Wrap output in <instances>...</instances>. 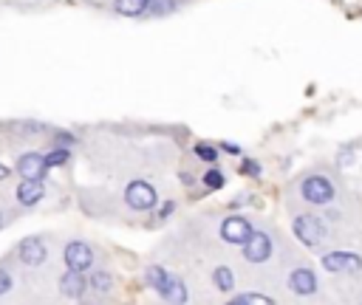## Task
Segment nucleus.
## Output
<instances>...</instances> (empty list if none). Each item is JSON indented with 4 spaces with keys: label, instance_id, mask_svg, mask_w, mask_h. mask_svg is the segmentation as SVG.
I'll return each mask as SVG.
<instances>
[{
    "label": "nucleus",
    "instance_id": "nucleus-1",
    "mask_svg": "<svg viewBox=\"0 0 362 305\" xmlns=\"http://www.w3.org/2000/svg\"><path fill=\"white\" fill-rule=\"evenodd\" d=\"M300 192H303V198H305L308 203H317V206H325V203L334 201V184H331L328 178H322V175L305 178V181L300 184Z\"/></svg>",
    "mask_w": 362,
    "mask_h": 305
},
{
    "label": "nucleus",
    "instance_id": "nucleus-2",
    "mask_svg": "<svg viewBox=\"0 0 362 305\" xmlns=\"http://www.w3.org/2000/svg\"><path fill=\"white\" fill-rule=\"evenodd\" d=\"M124 201H127V206H130V209L147 212V209H153V206H156L158 195H156L153 184H147V181H130V184H127V189H124Z\"/></svg>",
    "mask_w": 362,
    "mask_h": 305
},
{
    "label": "nucleus",
    "instance_id": "nucleus-3",
    "mask_svg": "<svg viewBox=\"0 0 362 305\" xmlns=\"http://www.w3.org/2000/svg\"><path fill=\"white\" fill-rule=\"evenodd\" d=\"M291 229H294L297 240L305 243V246H317L322 240V234H325V226H322V220L317 215H297L291 220Z\"/></svg>",
    "mask_w": 362,
    "mask_h": 305
},
{
    "label": "nucleus",
    "instance_id": "nucleus-4",
    "mask_svg": "<svg viewBox=\"0 0 362 305\" xmlns=\"http://www.w3.org/2000/svg\"><path fill=\"white\" fill-rule=\"evenodd\" d=\"M221 237L226 240V243H232V246H243L249 237H252V226H249V220L246 217H240V215H232V217H226L223 223H221Z\"/></svg>",
    "mask_w": 362,
    "mask_h": 305
},
{
    "label": "nucleus",
    "instance_id": "nucleus-5",
    "mask_svg": "<svg viewBox=\"0 0 362 305\" xmlns=\"http://www.w3.org/2000/svg\"><path fill=\"white\" fill-rule=\"evenodd\" d=\"M65 263H68V268H76V271H88L90 265H93V251H90V246L88 243H82V240H71L68 246H65Z\"/></svg>",
    "mask_w": 362,
    "mask_h": 305
},
{
    "label": "nucleus",
    "instance_id": "nucleus-6",
    "mask_svg": "<svg viewBox=\"0 0 362 305\" xmlns=\"http://www.w3.org/2000/svg\"><path fill=\"white\" fill-rule=\"evenodd\" d=\"M322 268L325 271H359L362 268V257L359 254H351V251H331L322 257Z\"/></svg>",
    "mask_w": 362,
    "mask_h": 305
},
{
    "label": "nucleus",
    "instance_id": "nucleus-7",
    "mask_svg": "<svg viewBox=\"0 0 362 305\" xmlns=\"http://www.w3.org/2000/svg\"><path fill=\"white\" fill-rule=\"evenodd\" d=\"M45 169H48V161H45V155H40V152H25V155L17 158V172H20L23 178H37V181H42Z\"/></svg>",
    "mask_w": 362,
    "mask_h": 305
},
{
    "label": "nucleus",
    "instance_id": "nucleus-8",
    "mask_svg": "<svg viewBox=\"0 0 362 305\" xmlns=\"http://www.w3.org/2000/svg\"><path fill=\"white\" fill-rule=\"evenodd\" d=\"M243 254H246V260H252V263H263V260L272 254V240H269L263 232H252V237L243 243Z\"/></svg>",
    "mask_w": 362,
    "mask_h": 305
},
{
    "label": "nucleus",
    "instance_id": "nucleus-9",
    "mask_svg": "<svg viewBox=\"0 0 362 305\" xmlns=\"http://www.w3.org/2000/svg\"><path fill=\"white\" fill-rule=\"evenodd\" d=\"M17 257H20V263H25V265H40V263L45 260V243H42L40 237H25V240L20 243V249H17Z\"/></svg>",
    "mask_w": 362,
    "mask_h": 305
},
{
    "label": "nucleus",
    "instance_id": "nucleus-10",
    "mask_svg": "<svg viewBox=\"0 0 362 305\" xmlns=\"http://www.w3.org/2000/svg\"><path fill=\"white\" fill-rule=\"evenodd\" d=\"M88 285H90V282H88V280L82 277V271H76V268H68V271L59 277V288H62V294L71 297V299H79Z\"/></svg>",
    "mask_w": 362,
    "mask_h": 305
},
{
    "label": "nucleus",
    "instance_id": "nucleus-11",
    "mask_svg": "<svg viewBox=\"0 0 362 305\" xmlns=\"http://www.w3.org/2000/svg\"><path fill=\"white\" fill-rule=\"evenodd\" d=\"M42 195H45V189H42V181H37V178H23V181L17 184V201H20L23 206L40 203Z\"/></svg>",
    "mask_w": 362,
    "mask_h": 305
},
{
    "label": "nucleus",
    "instance_id": "nucleus-12",
    "mask_svg": "<svg viewBox=\"0 0 362 305\" xmlns=\"http://www.w3.org/2000/svg\"><path fill=\"white\" fill-rule=\"evenodd\" d=\"M288 285H291V291H297V294H314V291H317V277H314L311 268H294V271L288 274Z\"/></svg>",
    "mask_w": 362,
    "mask_h": 305
},
{
    "label": "nucleus",
    "instance_id": "nucleus-13",
    "mask_svg": "<svg viewBox=\"0 0 362 305\" xmlns=\"http://www.w3.org/2000/svg\"><path fill=\"white\" fill-rule=\"evenodd\" d=\"M161 297H164L167 302H184V299H187V288H184V282H181L178 277H173V274H170V280H167V285H164Z\"/></svg>",
    "mask_w": 362,
    "mask_h": 305
},
{
    "label": "nucleus",
    "instance_id": "nucleus-14",
    "mask_svg": "<svg viewBox=\"0 0 362 305\" xmlns=\"http://www.w3.org/2000/svg\"><path fill=\"white\" fill-rule=\"evenodd\" d=\"M144 280H147V285L153 288V291H164V285H167V280H170V274L161 268V265H150L147 271H144Z\"/></svg>",
    "mask_w": 362,
    "mask_h": 305
},
{
    "label": "nucleus",
    "instance_id": "nucleus-15",
    "mask_svg": "<svg viewBox=\"0 0 362 305\" xmlns=\"http://www.w3.org/2000/svg\"><path fill=\"white\" fill-rule=\"evenodd\" d=\"M113 6H116V11L124 14V17H139V14L147 8V0H116Z\"/></svg>",
    "mask_w": 362,
    "mask_h": 305
},
{
    "label": "nucleus",
    "instance_id": "nucleus-16",
    "mask_svg": "<svg viewBox=\"0 0 362 305\" xmlns=\"http://www.w3.org/2000/svg\"><path fill=\"white\" fill-rule=\"evenodd\" d=\"M212 280H215V285H218V291H232V285H235V274L226 268V265H221V268H215V274H212Z\"/></svg>",
    "mask_w": 362,
    "mask_h": 305
},
{
    "label": "nucleus",
    "instance_id": "nucleus-17",
    "mask_svg": "<svg viewBox=\"0 0 362 305\" xmlns=\"http://www.w3.org/2000/svg\"><path fill=\"white\" fill-rule=\"evenodd\" d=\"M232 302L235 305H272L274 299L266 294H238V297H232Z\"/></svg>",
    "mask_w": 362,
    "mask_h": 305
},
{
    "label": "nucleus",
    "instance_id": "nucleus-18",
    "mask_svg": "<svg viewBox=\"0 0 362 305\" xmlns=\"http://www.w3.org/2000/svg\"><path fill=\"white\" fill-rule=\"evenodd\" d=\"M147 11L156 14V17L173 14V11H175V0H147Z\"/></svg>",
    "mask_w": 362,
    "mask_h": 305
},
{
    "label": "nucleus",
    "instance_id": "nucleus-19",
    "mask_svg": "<svg viewBox=\"0 0 362 305\" xmlns=\"http://www.w3.org/2000/svg\"><path fill=\"white\" fill-rule=\"evenodd\" d=\"M110 285H113V277H110L107 271H96V274L90 277V288L99 291V294H102V291H110Z\"/></svg>",
    "mask_w": 362,
    "mask_h": 305
},
{
    "label": "nucleus",
    "instance_id": "nucleus-20",
    "mask_svg": "<svg viewBox=\"0 0 362 305\" xmlns=\"http://www.w3.org/2000/svg\"><path fill=\"white\" fill-rule=\"evenodd\" d=\"M223 181H226V178H223V172H221L218 167H212V169H206V172H204V184H206L209 189H221V186H223Z\"/></svg>",
    "mask_w": 362,
    "mask_h": 305
},
{
    "label": "nucleus",
    "instance_id": "nucleus-21",
    "mask_svg": "<svg viewBox=\"0 0 362 305\" xmlns=\"http://www.w3.org/2000/svg\"><path fill=\"white\" fill-rule=\"evenodd\" d=\"M195 155H198L201 161H215V158H218V150H215V144L201 141V144H195Z\"/></svg>",
    "mask_w": 362,
    "mask_h": 305
},
{
    "label": "nucleus",
    "instance_id": "nucleus-22",
    "mask_svg": "<svg viewBox=\"0 0 362 305\" xmlns=\"http://www.w3.org/2000/svg\"><path fill=\"white\" fill-rule=\"evenodd\" d=\"M45 161H48V167H59V164L68 161V150H65V147H54V150L45 155Z\"/></svg>",
    "mask_w": 362,
    "mask_h": 305
},
{
    "label": "nucleus",
    "instance_id": "nucleus-23",
    "mask_svg": "<svg viewBox=\"0 0 362 305\" xmlns=\"http://www.w3.org/2000/svg\"><path fill=\"white\" fill-rule=\"evenodd\" d=\"M240 172H243V175H257V172H260V164H257V161H243V164H240Z\"/></svg>",
    "mask_w": 362,
    "mask_h": 305
},
{
    "label": "nucleus",
    "instance_id": "nucleus-24",
    "mask_svg": "<svg viewBox=\"0 0 362 305\" xmlns=\"http://www.w3.org/2000/svg\"><path fill=\"white\" fill-rule=\"evenodd\" d=\"M8 288H11V274H8V271H3V268H0V294H6V291H8Z\"/></svg>",
    "mask_w": 362,
    "mask_h": 305
},
{
    "label": "nucleus",
    "instance_id": "nucleus-25",
    "mask_svg": "<svg viewBox=\"0 0 362 305\" xmlns=\"http://www.w3.org/2000/svg\"><path fill=\"white\" fill-rule=\"evenodd\" d=\"M218 147H221L223 152H229V155H240V147H238V144H229V141H221Z\"/></svg>",
    "mask_w": 362,
    "mask_h": 305
},
{
    "label": "nucleus",
    "instance_id": "nucleus-26",
    "mask_svg": "<svg viewBox=\"0 0 362 305\" xmlns=\"http://www.w3.org/2000/svg\"><path fill=\"white\" fill-rule=\"evenodd\" d=\"M173 209H175V203H173V201L161 203V209H158V217H170V215H173Z\"/></svg>",
    "mask_w": 362,
    "mask_h": 305
},
{
    "label": "nucleus",
    "instance_id": "nucleus-27",
    "mask_svg": "<svg viewBox=\"0 0 362 305\" xmlns=\"http://www.w3.org/2000/svg\"><path fill=\"white\" fill-rule=\"evenodd\" d=\"M6 175H8V167H3V164H0V181H3Z\"/></svg>",
    "mask_w": 362,
    "mask_h": 305
},
{
    "label": "nucleus",
    "instance_id": "nucleus-28",
    "mask_svg": "<svg viewBox=\"0 0 362 305\" xmlns=\"http://www.w3.org/2000/svg\"><path fill=\"white\" fill-rule=\"evenodd\" d=\"M3 223H6V217H3V212H0V229H3Z\"/></svg>",
    "mask_w": 362,
    "mask_h": 305
}]
</instances>
